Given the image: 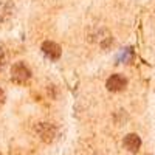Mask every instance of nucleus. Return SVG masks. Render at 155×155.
<instances>
[{
    "instance_id": "obj_5",
    "label": "nucleus",
    "mask_w": 155,
    "mask_h": 155,
    "mask_svg": "<svg viewBox=\"0 0 155 155\" xmlns=\"http://www.w3.org/2000/svg\"><path fill=\"white\" fill-rule=\"evenodd\" d=\"M3 101H5V93H3V90L0 88V104H2Z\"/></svg>"
},
{
    "instance_id": "obj_4",
    "label": "nucleus",
    "mask_w": 155,
    "mask_h": 155,
    "mask_svg": "<svg viewBox=\"0 0 155 155\" xmlns=\"http://www.w3.org/2000/svg\"><path fill=\"white\" fill-rule=\"evenodd\" d=\"M140 146H141V138L137 135V134H129V135H126V138H124V147L127 149V150H130V152H138V149H140Z\"/></svg>"
},
{
    "instance_id": "obj_1",
    "label": "nucleus",
    "mask_w": 155,
    "mask_h": 155,
    "mask_svg": "<svg viewBox=\"0 0 155 155\" xmlns=\"http://www.w3.org/2000/svg\"><path fill=\"white\" fill-rule=\"evenodd\" d=\"M31 78V70L25 62H16L11 68V79L17 84H25Z\"/></svg>"
},
{
    "instance_id": "obj_2",
    "label": "nucleus",
    "mask_w": 155,
    "mask_h": 155,
    "mask_svg": "<svg viewBox=\"0 0 155 155\" xmlns=\"http://www.w3.org/2000/svg\"><path fill=\"white\" fill-rule=\"evenodd\" d=\"M126 85H127V79L123 74H112L106 82V87L110 92H121V90L126 88Z\"/></svg>"
},
{
    "instance_id": "obj_3",
    "label": "nucleus",
    "mask_w": 155,
    "mask_h": 155,
    "mask_svg": "<svg viewBox=\"0 0 155 155\" xmlns=\"http://www.w3.org/2000/svg\"><path fill=\"white\" fill-rule=\"evenodd\" d=\"M42 51L45 53L47 58L53 59V61L59 59V58H61V53H62L61 47H59L56 42H51V41H47V42L42 44Z\"/></svg>"
}]
</instances>
